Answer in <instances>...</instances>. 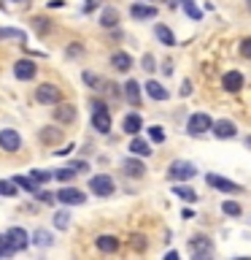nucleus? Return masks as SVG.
I'll return each mask as SVG.
<instances>
[{
	"label": "nucleus",
	"mask_w": 251,
	"mask_h": 260,
	"mask_svg": "<svg viewBox=\"0 0 251 260\" xmlns=\"http://www.w3.org/2000/svg\"><path fill=\"white\" fill-rule=\"evenodd\" d=\"M194 174H197V168L186 160H176V162H170V168H168V176L173 179V182H186V179H192Z\"/></svg>",
	"instance_id": "f257e3e1"
},
{
	"label": "nucleus",
	"mask_w": 251,
	"mask_h": 260,
	"mask_svg": "<svg viewBox=\"0 0 251 260\" xmlns=\"http://www.w3.org/2000/svg\"><path fill=\"white\" fill-rule=\"evenodd\" d=\"M89 190L95 195H100V198H105V195L113 192V179L108 174H97V176L89 179Z\"/></svg>",
	"instance_id": "f03ea898"
},
{
	"label": "nucleus",
	"mask_w": 251,
	"mask_h": 260,
	"mask_svg": "<svg viewBox=\"0 0 251 260\" xmlns=\"http://www.w3.org/2000/svg\"><path fill=\"white\" fill-rule=\"evenodd\" d=\"M3 239H6V244H8L14 252H22V249L30 244V236H27V231H22V228H11V231H8Z\"/></svg>",
	"instance_id": "7ed1b4c3"
},
{
	"label": "nucleus",
	"mask_w": 251,
	"mask_h": 260,
	"mask_svg": "<svg viewBox=\"0 0 251 260\" xmlns=\"http://www.w3.org/2000/svg\"><path fill=\"white\" fill-rule=\"evenodd\" d=\"M54 198L60 201V203H65V206H81V203L87 201V195L81 192V190H76V187H62Z\"/></svg>",
	"instance_id": "20e7f679"
},
{
	"label": "nucleus",
	"mask_w": 251,
	"mask_h": 260,
	"mask_svg": "<svg viewBox=\"0 0 251 260\" xmlns=\"http://www.w3.org/2000/svg\"><path fill=\"white\" fill-rule=\"evenodd\" d=\"M211 119L208 114H192L189 117V122H186V130H189L192 136H202V133H208L211 130Z\"/></svg>",
	"instance_id": "39448f33"
},
{
	"label": "nucleus",
	"mask_w": 251,
	"mask_h": 260,
	"mask_svg": "<svg viewBox=\"0 0 251 260\" xmlns=\"http://www.w3.org/2000/svg\"><path fill=\"white\" fill-rule=\"evenodd\" d=\"M35 101L44 103V106H57L60 103V89H57L54 84H40L35 89Z\"/></svg>",
	"instance_id": "423d86ee"
},
{
	"label": "nucleus",
	"mask_w": 251,
	"mask_h": 260,
	"mask_svg": "<svg viewBox=\"0 0 251 260\" xmlns=\"http://www.w3.org/2000/svg\"><path fill=\"white\" fill-rule=\"evenodd\" d=\"M189 252L194 257H208L211 252H214V244H211V239H205V236H194V239H189Z\"/></svg>",
	"instance_id": "0eeeda50"
},
{
	"label": "nucleus",
	"mask_w": 251,
	"mask_h": 260,
	"mask_svg": "<svg viewBox=\"0 0 251 260\" xmlns=\"http://www.w3.org/2000/svg\"><path fill=\"white\" fill-rule=\"evenodd\" d=\"M205 182H208V187L222 190V192H240V190H243L240 184H235V182H230V179H224V176H216V174H208Z\"/></svg>",
	"instance_id": "6e6552de"
},
{
	"label": "nucleus",
	"mask_w": 251,
	"mask_h": 260,
	"mask_svg": "<svg viewBox=\"0 0 251 260\" xmlns=\"http://www.w3.org/2000/svg\"><path fill=\"white\" fill-rule=\"evenodd\" d=\"M22 146V138L16 130L11 127H6V130H0V149H6V152H16Z\"/></svg>",
	"instance_id": "1a4fd4ad"
},
{
	"label": "nucleus",
	"mask_w": 251,
	"mask_h": 260,
	"mask_svg": "<svg viewBox=\"0 0 251 260\" xmlns=\"http://www.w3.org/2000/svg\"><path fill=\"white\" fill-rule=\"evenodd\" d=\"M211 130H214V136H216V138H235V133H238V127H235V122H230V119L211 122Z\"/></svg>",
	"instance_id": "9d476101"
},
{
	"label": "nucleus",
	"mask_w": 251,
	"mask_h": 260,
	"mask_svg": "<svg viewBox=\"0 0 251 260\" xmlns=\"http://www.w3.org/2000/svg\"><path fill=\"white\" fill-rule=\"evenodd\" d=\"M92 125H95L97 133H108V130H111V114H108V109L92 111Z\"/></svg>",
	"instance_id": "9b49d317"
},
{
	"label": "nucleus",
	"mask_w": 251,
	"mask_h": 260,
	"mask_svg": "<svg viewBox=\"0 0 251 260\" xmlns=\"http://www.w3.org/2000/svg\"><path fill=\"white\" fill-rule=\"evenodd\" d=\"M35 62L32 60H19L14 65V73H16V79H22V81H30L32 76H35Z\"/></svg>",
	"instance_id": "f8f14e48"
},
{
	"label": "nucleus",
	"mask_w": 251,
	"mask_h": 260,
	"mask_svg": "<svg viewBox=\"0 0 251 260\" xmlns=\"http://www.w3.org/2000/svg\"><path fill=\"white\" fill-rule=\"evenodd\" d=\"M222 87L227 89V92H238V89H243V73L238 71H230L222 76Z\"/></svg>",
	"instance_id": "ddd939ff"
},
{
	"label": "nucleus",
	"mask_w": 251,
	"mask_h": 260,
	"mask_svg": "<svg viewBox=\"0 0 251 260\" xmlns=\"http://www.w3.org/2000/svg\"><path fill=\"white\" fill-rule=\"evenodd\" d=\"M121 168H124V174L127 176H133V179H141L146 174V166L138 157H127L124 162H121Z\"/></svg>",
	"instance_id": "4468645a"
},
{
	"label": "nucleus",
	"mask_w": 251,
	"mask_h": 260,
	"mask_svg": "<svg viewBox=\"0 0 251 260\" xmlns=\"http://www.w3.org/2000/svg\"><path fill=\"white\" fill-rule=\"evenodd\" d=\"M121 127H124V133H130V136H138V133H141V127H143L141 114H127L124 122H121Z\"/></svg>",
	"instance_id": "2eb2a0df"
},
{
	"label": "nucleus",
	"mask_w": 251,
	"mask_h": 260,
	"mask_svg": "<svg viewBox=\"0 0 251 260\" xmlns=\"http://www.w3.org/2000/svg\"><path fill=\"white\" fill-rule=\"evenodd\" d=\"M124 98H127L130 106H141V84L130 79L127 84H124Z\"/></svg>",
	"instance_id": "dca6fc26"
},
{
	"label": "nucleus",
	"mask_w": 251,
	"mask_h": 260,
	"mask_svg": "<svg viewBox=\"0 0 251 260\" xmlns=\"http://www.w3.org/2000/svg\"><path fill=\"white\" fill-rule=\"evenodd\" d=\"M111 65H113L119 73H127L130 68H133V57H130L127 52H116V54L111 57Z\"/></svg>",
	"instance_id": "f3484780"
},
{
	"label": "nucleus",
	"mask_w": 251,
	"mask_h": 260,
	"mask_svg": "<svg viewBox=\"0 0 251 260\" xmlns=\"http://www.w3.org/2000/svg\"><path fill=\"white\" fill-rule=\"evenodd\" d=\"M130 14H133V19H154L157 16V8L154 6H143V3H135L130 8Z\"/></svg>",
	"instance_id": "a211bd4d"
},
{
	"label": "nucleus",
	"mask_w": 251,
	"mask_h": 260,
	"mask_svg": "<svg viewBox=\"0 0 251 260\" xmlns=\"http://www.w3.org/2000/svg\"><path fill=\"white\" fill-rule=\"evenodd\" d=\"M54 117H57V122H73L76 119V109H73L70 103H57Z\"/></svg>",
	"instance_id": "6ab92c4d"
},
{
	"label": "nucleus",
	"mask_w": 251,
	"mask_h": 260,
	"mask_svg": "<svg viewBox=\"0 0 251 260\" xmlns=\"http://www.w3.org/2000/svg\"><path fill=\"white\" fill-rule=\"evenodd\" d=\"M130 152L135 154V157H149L151 154V146L143 141V138H133V144H130Z\"/></svg>",
	"instance_id": "aec40b11"
},
{
	"label": "nucleus",
	"mask_w": 251,
	"mask_h": 260,
	"mask_svg": "<svg viewBox=\"0 0 251 260\" xmlns=\"http://www.w3.org/2000/svg\"><path fill=\"white\" fill-rule=\"evenodd\" d=\"M97 249L100 252H116L119 249V239L116 236H100V239H97Z\"/></svg>",
	"instance_id": "412c9836"
},
{
	"label": "nucleus",
	"mask_w": 251,
	"mask_h": 260,
	"mask_svg": "<svg viewBox=\"0 0 251 260\" xmlns=\"http://www.w3.org/2000/svg\"><path fill=\"white\" fill-rule=\"evenodd\" d=\"M146 92H149L154 101H168V89L159 84V81H149V84H146Z\"/></svg>",
	"instance_id": "4be33fe9"
},
{
	"label": "nucleus",
	"mask_w": 251,
	"mask_h": 260,
	"mask_svg": "<svg viewBox=\"0 0 251 260\" xmlns=\"http://www.w3.org/2000/svg\"><path fill=\"white\" fill-rule=\"evenodd\" d=\"M154 36H157L165 46H173L176 44V36L170 32V27H165V24H157V27H154Z\"/></svg>",
	"instance_id": "5701e85b"
},
{
	"label": "nucleus",
	"mask_w": 251,
	"mask_h": 260,
	"mask_svg": "<svg viewBox=\"0 0 251 260\" xmlns=\"http://www.w3.org/2000/svg\"><path fill=\"white\" fill-rule=\"evenodd\" d=\"M116 22H119V14H116V8H105V11L100 14V24L103 27H116Z\"/></svg>",
	"instance_id": "b1692460"
},
{
	"label": "nucleus",
	"mask_w": 251,
	"mask_h": 260,
	"mask_svg": "<svg viewBox=\"0 0 251 260\" xmlns=\"http://www.w3.org/2000/svg\"><path fill=\"white\" fill-rule=\"evenodd\" d=\"M14 184L22 187V190H27V192H38V182H35L32 176H16Z\"/></svg>",
	"instance_id": "393cba45"
},
{
	"label": "nucleus",
	"mask_w": 251,
	"mask_h": 260,
	"mask_svg": "<svg viewBox=\"0 0 251 260\" xmlns=\"http://www.w3.org/2000/svg\"><path fill=\"white\" fill-rule=\"evenodd\" d=\"M173 192H176V195H178V198H181V201H192V203L197 201V192H194L192 187H184V184H178Z\"/></svg>",
	"instance_id": "a878e982"
},
{
	"label": "nucleus",
	"mask_w": 251,
	"mask_h": 260,
	"mask_svg": "<svg viewBox=\"0 0 251 260\" xmlns=\"http://www.w3.org/2000/svg\"><path fill=\"white\" fill-rule=\"evenodd\" d=\"M0 38H14V41H24V30H16V27H0Z\"/></svg>",
	"instance_id": "bb28decb"
},
{
	"label": "nucleus",
	"mask_w": 251,
	"mask_h": 260,
	"mask_svg": "<svg viewBox=\"0 0 251 260\" xmlns=\"http://www.w3.org/2000/svg\"><path fill=\"white\" fill-rule=\"evenodd\" d=\"M54 225L60 228V231H68V228H70V214H68V211H57V214H54Z\"/></svg>",
	"instance_id": "cd10ccee"
},
{
	"label": "nucleus",
	"mask_w": 251,
	"mask_h": 260,
	"mask_svg": "<svg viewBox=\"0 0 251 260\" xmlns=\"http://www.w3.org/2000/svg\"><path fill=\"white\" fill-rule=\"evenodd\" d=\"M32 241H35L38 247H49V244H52V233L49 231H35L32 233Z\"/></svg>",
	"instance_id": "c85d7f7f"
},
{
	"label": "nucleus",
	"mask_w": 251,
	"mask_h": 260,
	"mask_svg": "<svg viewBox=\"0 0 251 260\" xmlns=\"http://www.w3.org/2000/svg\"><path fill=\"white\" fill-rule=\"evenodd\" d=\"M222 211H224V214H230V217H240V203H235V201H224L222 203Z\"/></svg>",
	"instance_id": "c756f323"
},
{
	"label": "nucleus",
	"mask_w": 251,
	"mask_h": 260,
	"mask_svg": "<svg viewBox=\"0 0 251 260\" xmlns=\"http://www.w3.org/2000/svg\"><path fill=\"white\" fill-rule=\"evenodd\" d=\"M181 3H184V11L189 14L192 19H200V16H202V11H200V8H197V6L192 3V0H181Z\"/></svg>",
	"instance_id": "7c9ffc66"
},
{
	"label": "nucleus",
	"mask_w": 251,
	"mask_h": 260,
	"mask_svg": "<svg viewBox=\"0 0 251 260\" xmlns=\"http://www.w3.org/2000/svg\"><path fill=\"white\" fill-rule=\"evenodd\" d=\"M54 176H57V179H62V182H70V179L76 176V168H73V166L60 168V171H54Z\"/></svg>",
	"instance_id": "2f4dec72"
},
{
	"label": "nucleus",
	"mask_w": 251,
	"mask_h": 260,
	"mask_svg": "<svg viewBox=\"0 0 251 260\" xmlns=\"http://www.w3.org/2000/svg\"><path fill=\"white\" fill-rule=\"evenodd\" d=\"M149 136H151V141H154V144H162V141H165V130H162L159 125L149 127Z\"/></svg>",
	"instance_id": "473e14b6"
},
{
	"label": "nucleus",
	"mask_w": 251,
	"mask_h": 260,
	"mask_svg": "<svg viewBox=\"0 0 251 260\" xmlns=\"http://www.w3.org/2000/svg\"><path fill=\"white\" fill-rule=\"evenodd\" d=\"M0 195L14 198V195H16V184H14V182H0Z\"/></svg>",
	"instance_id": "72a5a7b5"
},
{
	"label": "nucleus",
	"mask_w": 251,
	"mask_h": 260,
	"mask_svg": "<svg viewBox=\"0 0 251 260\" xmlns=\"http://www.w3.org/2000/svg\"><path fill=\"white\" fill-rule=\"evenodd\" d=\"M30 176L35 179V182H49V179H52V174H49V171H30Z\"/></svg>",
	"instance_id": "f704fd0d"
},
{
	"label": "nucleus",
	"mask_w": 251,
	"mask_h": 260,
	"mask_svg": "<svg viewBox=\"0 0 251 260\" xmlns=\"http://www.w3.org/2000/svg\"><path fill=\"white\" fill-rule=\"evenodd\" d=\"M240 54L246 57V60H251V38H243V44H240Z\"/></svg>",
	"instance_id": "c9c22d12"
},
{
	"label": "nucleus",
	"mask_w": 251,
	"mask_h": 260,
	"mask_svg": "<svg viewBox=\"0 0 251 260\" xmlns=\"http://www.w3.org/2000/svg\"><path fill=\"white\" fill-rule=\"evenodd\" d=\"M84 81H87L89 87H97V84H100V79H97L92 71H87V73H84Z\"/></svg>",
	"instance_id": "e433bc0d"
},
{
	"label": "nucleus",
	"mask_w": 251,
	"mask_h": 260,
	"mask_svg": "<svg viewBox=\"0 0 251 260\" xmlns=\"http://www.w3.org/2000/svg\"><path fill=\"white\" fill-rule=\"evenodd\" d=\"M40 138H44V141H52V144H54L57 138H60V133H57V130H54V133H49V127H46L44 133H40Z\"/></svg>",
	"instance_id": "4c0bfd02"
},
{
	"label": "nucleus",
	"mask_w": 251,
	"mask_h": 260,
	"mask_svg": "<svg viewBox=\"0 0 251 260\" xmlns=\"http://www.w3.org/2000/svg\"><path fill=\"white\" fill-rule=\"evenodd\" d=\"M143 68L149 71V73H151L154 68H157V65H154V57H151V54H146V57H143Z\"/></svg>",
	"instance_id": "58836bf2"
},
{
	"label": "nucleus",
	"mask_w": 251,
	"mask_h": 260,
	"mask_svg": "<svg viewBox=\"0 0 251 260\" xmlns=\"http://www.w3.org/2000/svg\"><path fill=\"white\" fill-rule=\"evenodd\" d=\"M38 198L44 201V203H52V201H54V192H46V190H40V192H38Z\"/></svg>",
	"instance_id": "ea45409f"
},
{
	"label": "nucleus",
	"mask_w": 251,
	"mask_h": 260,
	"mask_svg": "<svg viewBox=\"0 0 251 260\" xmlns=\"http://www.w3.org/2000/svg\"><path fill=\"white\" fill-rule=\"evenodd\" d=\"M133 247H135V249H143V247H146L143 236H133Z\"/></svg>",
	"instance_id": "a19ab883"
},
{
	"label": "nucleus",
	"mask_w": 251,
	"mask_h": 260,
	"mask_svg": "<svg viewBox=\"0 0 251 260\" xmlns=\"http://www.w3.org/2000/svg\"><path fill=\"white\" fill-rule=\"evenodd\" d=\"M95 6H97V0H89V3H87V11H92Z\"/></svg>",
	"instance_id": "79ce46f5"
},
{
	"label": "nucleus",
	"mask_w": 251,
	"mask_h": 260,
	"mask_svg": "<svg viewBox=\"0 0 251 260\" xmlns=\"http://www.w3.org/2000/svg\"><path fill=\"white\" fill-rule=\"evenodd\" d=\"M246 8H248V11H251V0H246Z\"/></svg>",
	"instance_id": "37998d69"
},
{
	"label": "nucleus",
	"mask_w": 251,
	"mask_h": 260,
	"mask_svg": "<svg viewBox=\"0 0 251 260\" xmlns=\"http://www.w3.org/2000/svg\"><path fill=\"white\" fill-rule=\"evenodd\" d=\"M248 146H251V138H248Z\"/></svg>",
	"instance_id": "c03bdc74"
}]
</instances>
